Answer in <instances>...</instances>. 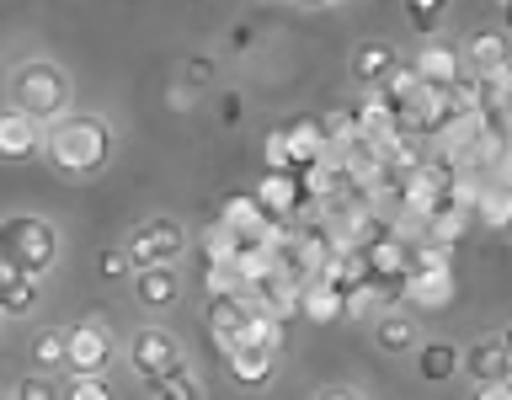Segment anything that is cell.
Instances as JSON below:
<instances>
[{
	"mask_svg": "<svg viewBox=\"0 0 512 400\" xmlns=\"http://www.w3.org/2000/svg\"><path fill=\"white\" fill-rule=\"evenodd\" d=\"M38 310V283L22 278V272H6L0 267V315H11V320H22Z\"/></svg>",
	"mask_w": 512,
	"mask_h": 400,
	"instance_id": "23",
	"label": "cell"
},
{
	"mask_svg": "<svg viewBox=\"0 0 512 400\" xmlns=\"http://www.w3.org/2000/svg\"><path fill=\"white\" fill-rule=\"evenodd\" d=\"M32 155H43V123H32L16 107H0V160H32Z\"/></svg>",
	"mask_w": 512,
	"mask_h": 400,
	"instance_id": "14",
	"label": "cell"
},
{
	"mask_svg": "<svg viewBox=\"0 0 512 400\" xmlns=\"http://www.w3.org/2000/svg\"><path fill=\"white\" fill-rule=\"evenodd\" d=\"M411 27L416 32H427V38H438V27H443V6H411Z\"/></svg>",
	"mask_w": 512,
	"mask_h": 400,
	"instance_id": "37",
	"label": "cell"
},
{
	"mask_svg": "<svg viewBox=\"0 0 512 400\" xmlns=\"http://www.w3.org/2000/svg\"><path fill=\"white\" fill-rule=\"evenodd\" d=\"M224 363H230V379L240 390H262V384H272V374H278V358H272V352H256V347H235Z\"/></svg>",
	"mask_w": 512,
	"mask_h": 400,
	"instance_id": "20",
	"label": "cell"
},
{
	"mask_svg": "<svg viewBox=\"0 0 512 400\" xmlns=\"http://www.w3.org/2000/svg\"><path fill=\"white\" fill-rule=\"evenodd\" d=\"M235 278H240V288H251V283H262V278H272L278 272V256H272L267 246H240V256H235Z\"/></svg>",
	"mask_w": 512,
	"mask_h": 400,
	"instance_id": "28",
	"label": "cell"
},
{
	"mask_svg": "<svg viewBox=\"0 0 512 400\" xmlns=\"http://www.w3.org/2000/svg\"><path fill=\"white\" fill-rule=\"evenodd\" d=\"M395 64H400L395 43H379V38H374V43H358V48H352V64H347V70H352V80H358V91H379L384 80H390Z\"/></svg>",
	"mask_w": 512,
	"mask_h": 400,
	"instance_id": "16",
	"label": "cell"
},
{
	"mask_svg": "<svg viewBox=\"0 0 512 400\" xmlns=\"http://www.w3.org/2000/svg\"><path fill=\"white\" fill-rule=\"evenodd\" d=\"M54 368H64V331H38L32 336V374H54Z\"/></svg>",
	"mask_w": 512,
	"mask_h": 400,
	"instance_id": "29",
	"label": "cell"
},
{
	"mask_svg": "<svg viewBox=\"0 0 512 400\" xmlns=\"http://www.w3.org/2000/svg\"><path fill=\"white\" fill-rule=\"evenodd\" d=\"M422 336H416V320L411 315H400V310H379V320H374V347L379 352H411Z\"/></svg>",
	"mask_w": 512,
	"mask_h": 400,
	"instance_id": "21",
	"label": "cell"
},
{
	"mask_svg": "<svg viewBox=\"0 0 512 400\" xmlns=\"http://www.w3.org/2000/svg\"><path fill=\"white\" fill-rule=\"evenodd\" d=\"M246 48H251V27L240 22V27H230V54H246Z\"/></svg>",
	"mask_w": 512,
	"mask_h": 400,
	"instance_id": "40",
	"label": "cell"
},
{
	"mask_svg": "<svg viewBox=\"0 0 512 400\" xmlns=\"http://www.w3.org/2000/svg\"><path fill=\"white\" fill-rule=\"evenodd\" d=\"M134 278V299L144 310H171L182 299V272L176 267H144V272H128Z\"/></svg>",
	"mask_w": 512,
	"mask_h": 400,
	"instance_id": "18",
	"label": "cell"
},
{
	"mask_svg": "<svg viewBox=\"0 0 512 400\" xmlns=\"http://www.w3.org/2000/svg\"><path fill=\"white\" fill-rule=\"evenodd\" d=\"M64 400H112V384L102 374H75L64 384Z\"/></svg>",
	"mask_w": 512,
	"mask_h": 400,
	"instance_id": "34",
	"label": "cell"
},
{
	"mask_svg": "<svg viewBox=\"0 0 512 400\" xmlns=\"http://www.w3.org/2000/svg\"><path fill=\"white\" fill-rule=\"evenodd\" d=\"M150 400H203V390H198V379H192V368H182V374L150 384Z\"/></svg>",
	"mask_w": 512,
	"mask_h": 400,
	"instance_id": "31",
	"label": "cell"
},
{
	"mask_svg": "<svg viewBox=\"0 0 512 400\" xmlns=\"http://www.w3.org/2000/svg\"><path fill=\"white\" fill-rule=\"evenodd\" d=\"M70 75L59 70V64H48V59H32V64H22L16 70V80H11V96H16V112H27L32 123H59L64 112H70Z\"/></svg>",
	"mask_w": 512,
	"mask_h": 400,
	"instance_id": "3",
	"label": "cell"
},
{
	"mask_svg": "<svg viewBox=\"0 0 512 400\" xmlns=\"http://www.w3.org/2000/svg\"><path fill=\"white\" fill-rule=\"evenodd\" d=\"M203 288H208V299H240L246 294L235 278V267H203Z\"/></svg>",
	"mask_w": 512,
	"mask_h": 400,
	"instance_id": "33",
	"label": "cell"
},
{
	"mask_svg": "<svg viewBox=\"0 0 512 400\" xmlns=\"http://www.w3.org/2000/svg\"><path fill=\"white\" fill-rule=\"evenodd\" d=\"M507 214H512L507 182H502V176H491V182L475 192V219H480V224H491V230H502V224H507Z\"/></svg>",
	"mask_w": 512,
	"mask_h": 400,
	"instance_id": "26",
	"label": "cell"
},
{
	"mask_svg": "<svg viewBox=\"0 0 512 400\" xmlns=\"http://www.w3.org/2000/svg\"><path fill=\"white\" fill-rule=\"evenodd\" d=\"M379 304H384L379 288L374 283H358V288H347V294H342V320H368Z\"/></svg>",
	"mask_w": 512,
	"mask_h": 400,
	"instance_id": "30",
	"label": "cell"
},
{
	"mask_svg": "<svg viewBox=\"0 0 512 400\" xmlns=\"http://www.w3.org/2000/svg\"><path fill=\"white\" fill-rule=\"evenodd\" d=\"M166 107H192V91L182 86V80H176V86L166 91Z\"/></svg>",
	"mask_w": 512,
	"mask_h": 400,
	"instance_id": "42",
	"label": "cell"
},
{
	"mask_svg": "<svg viewBox=\"0 0 512 400\" xmlns=\"http://www.w3.org/2000/svg\"><path fill=\"white\" fill-rule=\"evenodd\" d=\"M59 262V230L43 214H6L0 219V267L43 283Z\"/></svg>",
	"mask_w": 512,
	"mask_h": 400,
	"instance_id": "2",
	"label": "cell"
},
{
	"mask_svg": "<svg viewBox=\"0 0 512 400\" xmlns=\"http://www.w3.org/2000/svg\"><path fill=\"white\" fill-rule=\"evenodd\" d=\"M358 256H363V278L379 288V299L395 294L400 278H406V240H400V235H379L374 246L358 251Z\"/></svg>",
	"mask_w": 512,
	"mask_h": 400,
	"instance_id": "9",
	"label": "cell"
},
{
	"mask_svg": "<svg viewBox=\"0 0 512 400\" xmlns=\"http://www.w3.org/2000/svg\"><path fill=\"white\" fill-rule=\"evenodd\" d=\"M219 118H224V123H240V96H235V91L219 96Z\"/></svg>",
	"mask_w": 512,
	"mask_h": 400,
	"instance_id": "39",
	"label": "cell"
},
{
	"mask_svg": "<svg viewBox=\"0 0 512 400\" xmlns=\"http://www.w3.org/2000/svg\"><path fill=\"white\" fill-rule=\"evenodd\" d=\"M315 400H358V395H352V390H320Z\"/></svg>",
	"mask_w": 512,
	"mask_h": 400,
	"instance_id": "43",
	"label": "cell"
},
{
	"mask_svg": "<svg viewBox=\"0 0 512 400\" xmlns=\"http://www.w3.org/2000/svg\"><path fill=\"white\" fill-rule=\"evenodd\" d=\"M411 70H416V80H422L427 91H454L459 80H464V70H459V48H454V43H438V38L422 43V54L411 59Z\"/></svg>",
	"mask_w": 512,
	"mask_h": 400,
	"instance_id": "10",
	"label": "cell"
},
{
	"mask_svg": "<svg viewBox=\"0 0 512 400\" xmlns=\"http://www.w3.org/2000/svg\"><path fill=\"white\" fill-rule=\"evenodd\" d=\"M43 150L64 176H96L112 160V123L102 112H64L59 123H48Z\"/></svg>",
	"mask_w": 512,
	"mask_h": 400,
	"instance_id": "1",
	"label": "cell"
},
{
	"mask_svg": "<svg viewBox=\"0 0 512 400\" xmlns=\"http://www.w3.org/2000/svg\"><path fill=\"white\" fill-rule=\"evenodd\" d=\"M128 363H134V374L144 379V390H150V384L182 374L187 352H182V342H176L166 326H139L134 342H128Z\"/></svg>",
	"mask_w": 512,
	"mask_h": 400,
	"instance_id": "5",
	"label": "cell"
},
{
	"mask_svg": "<svg viewBox=\"0 0 512 400\" xmlns=\"http://www.w3.org/2000/svg\"><path fill=\"white\" fill-rule=\"evenodd\" d=\"M395 294L406 299L411 310L432 315V310H448V304L459 299V278H454V267H443V272H406Z\"/></svg>",
	"mask_w": 512,
	"mask_h": 400,
	"instance_id": "8",
	"label": "cell"
},
{
	"mask_svg": "<svg viewBox=\"0 0 512 400\" xmlns=\"http://www.w3.org/2000/svg\"><path fill=\"white\" fill-rule=\"evenodd\" d=\"M11 400H64V390L54 374H27V379H16Z\"/></svg>",
	"mask_w": 512,
	"mask_h": 400,
	"instance_id": "32",
	"label": "cell"
},
{
	"mask_svg": "<svg viewBox=\"0 0 512 400\" xmlns=\"http://www.w3.org/2000/svg\"><path fill=\"white\" fill-rule=\"evenodd\" d=\"M240 347H256V352H272L278 358L283 352V320H272V315H246V331H240Z\"/></svg>",
	"mask_w": 512,
	"mask_h": 400,
	"instance_id": "27",
	"label": "cell"
},
{
	"mask_svg": "<svg viewBox=\"0 0 512 400\" xmlns=\"http://www.w3.org/2000/svg\"><path fill=\"white\" fill-rule=\"evenodd\" d=\"M0 400H11V395H6V384H0Z\"/></svg>",
	"mask_w": 512,
	"mask_h": 400,
	"instance_id": "44",
	"label": "cell"
},
{
	"mask_svg": "<svg viewBox=\"0 0 512 400\" xmlns=\"http://www.w3.org/2000/svg\"><path fill=\"white\" fill-rule=\"evenodd\" d=\"M278 134H283V155H288V166H294V171L315 166V160L326 155V134H320V118H288Z\"/></svg>",
	"mask_w": 512,
	"mask_h": 400,
	"instance_id": "17",
	"label": "cell"
},
{
	"mask_svg": "<svg viewBox=\"0 0 512 400\" xmlns=\"http://www.w3.org/2000/svg\"><path fill=\"white\" fill-rule=\"evenodd\" d=\"M182 86H187V91H192V86H214V59L192 54V59L182 64Z\"/></svg>",
	"mask_w": 512,
	"mask_h": 400,
	"instance_id": "35",
	"label": "cell"
},
{
	"mask_svg": "<svg viewBox=\"0 0 512 400\" xmlns=\"http://www.w3.org/2000/svg\"><path fill=\"white\" fill-rule=\"evenodd\" d=\"M475 400H512L507 384H475Z\"/></svg>",
	"mask_w": 512,
	"mask_h": 400,
	"instance_id": "41",
	"label": "cell"
},
{
	"mask_svg": "<svg viewBox=\"0 0 512 400\" xmlns=\"http://www.w3.org/2000/svg\"><path fill=\"white\" fill-rule=\"evenodd\" d=\"M262 171H294V166H288V155H283V134H278V128L262 139Z\"/></svg>",
	"mask_w": 512,
	"mask_h": 400,
	"instance_id": "36",
	"label": "cell"
},
{
	"mask_svg": "<svg viewBox=\"0 0 512 400\" xmlns=\"http://www.w3.org/2000/svg\"><path fill=\"white\" fill-rule=\"evenodd\" d=\"M118 251L128 256V267H134V272H144V267H176V256L187 251V230L171 214H150V219H139L134 230H128V240Z\"/></svg>",
	"mask_w": 512,
	"mask_h": 400,
	"instance_id": "4",
	"label": "cell"
},
{
	"mask_svg": "<svg viewBox=\"0 0 512 400\" xmlns=\"http://www.w3.org/2000/svg\"><path fill=\"white\" fill-rule=\"evenodd\" d=\"M96 267H102V278H107V283H118V278H128V272H134V267H128V256H123L118 246L102 251V262H96Z\"/></svg>",
	"mask_w": 512,
	"mask_h": 400,
	"instance_id": "38",
	"label": "cell"
},
{
	"mask_svg": "<svg viewBox=\"0 0 512 400\" xmlns=\"http://www.w3.org/2000/svg\"><path fill=\"white\" fill-rule=\"evenodd\" d=\"M246 304L240 299H208V310H203V326H208V342H214L224 358L240 347V331H246Z\"/></svg>",
	"mask_w": 512,
	"mask_h": 400,
	"instance_id": "15",
	"label": "cell"
},
{
	"mask_svg": "<svg viewBox=\"0 0 512 400\" xmlns=\"http://www.w3.org/2000/svg\"><path fill=\"white\" fill-rule=\"evenodd\" d=\"M315 283H326L331 294H347V288L368 283V278H363V256H358V251H347V246H336V251L326 256V267H320V278H315Z\"/></svg>",
	"mask_w": 512,
	"mask_h": 400,
	"instance_id": "22",
	"label": "cell"
},
{
	"mask_svg": "<svg viewBox=\"0 0 512 400\" xmlns=\"http://www.w3.org/2000/svg\"><path fill=\"white\" fill-rule=\"evenodd\" d=\"M299 315L315 320V326H336V320H342V294H331L326 283H304L299 288Z\"/></svg>",
	"mask_w": 512,
	"mask_h": 400,
	"instance_id": "24",
	"label": "cell"
},
{
	"mask_svg": "<svg viewBox=\"0 0 512 400\" xmlns=\"http://www.w3.org/2000/svg\"><path fill=\"white\" fill-rule=\"evenodd\" d=\"M251 203L262 208L267 224L299 219V208H304V182H299V171H262V182L251 187Z\"/></svg>",
	"mask_w": 512,
	"mask_h": 400,
	"instance_id": "7",
	"label": "cell"
},
{
	"mask_svg": "<svg viewBox=\"0 0 512 400\" xmlns=\"http://www.w3.org/2000/svg\"><path fill=\"white\" fill-rule=\"evenodd\" d=\"M240 304L246 310H256V315H272V320H294L299 315V283H288L283 272H272V278H262V283H251L246 294H240Z\"/></svg>",
	"mask_w": 512,
	"mask_h": 400,
	"instance_id": "11",
	"label": "cell"
},
{
	"mask_svg": "<svg viewBox=\"0 0 512 400\" xmlns=\"http://www.w3.org/2000/svg\"><path fill=\"white\" fill-rule=\"evenodd\" d=\"M459 368H464L475 384H507V379H512L507 336H486V342H475L470 352H459Z\"/></svg>",
	"mask_w": 512,
	"mask_h": 400,
	"instance_id": "13",
	"label": "cell"
},
{
	"mask_svg": "<svg viewBox=\"0 0 512 400\" xmlns=\"http://www.w3.org/2000/svg\"><path fill=\"white\" fill-rule=\"evenodd\" d=\"M240 246H246V240H240L230 224L214 219V224L203 230V267H230L235 256H240Z\"/></svg>",
	"mask_w": 512,
	"mask_h": 400,
	"instance_id": "25",
	"label": "cell"
},
{
	"mask_svg": "<svg viewBox=\"0 0 512 400\" xmlns=\"http://www.w3.org/2000/svg\"><path fill=\"white\" fill-rule=\"evenodd\" d=\"M459 70H464V80L507 75V32H475V38L459 48Z\"/></svg>",
	"mask_w": 512,
	"mask_h": 400,
	"instance_id": "12",
	"label": "cell"
},
{
	"mask_svg": "<svg viewBox=\"0 0 512 400\" xmlns=\"http://www.w3.org/2000/svg\"><path fill=\"white\" fill-rule=\"evenodd\" d=\"M112 352H118L112 347V331L96 315H86L75 331H64V368L70 374H102L112 363Z\"/></svg>",
	"mask_w": 512,
	"mask_h": 400,
	"instance_id": "6",
	"label": "cell"
},
{
	"mask_svg": "<svg viewBox=\"0 0 512 400\" xmlns=\"http://www.w3.org/2000/svg\"><path fill=\"white\" fill-rule=\"evenodd\" d=\"M416 374L427 384H448L459 374V347L443 342V336H432V342H416Z\"/></svg>",
	"mask_w": 512,
	"mask_h": 400,
	"instance_id": "19",
	"label": "cell"
}]
</instances>
